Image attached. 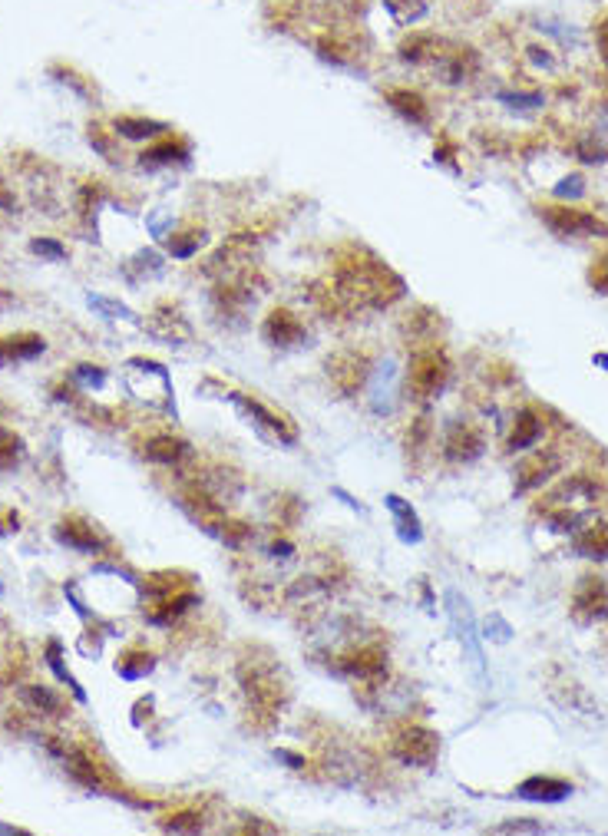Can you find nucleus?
Instances as JSON below:
<instances>
[{
  "instance_id": "nucleus-1",
  "label": "nucleus",
  "mask_w": 608,
  "mask_h": 836,
  "mask_svg": "<svg viewBox=\"0 0 608 836\" xmlns=\"http://www.w3.org/2000/svg\"><path fill=\"white\" fill-rule=\"evenodd\" d=\"M447 605H450V622H453V632L460 638L463 651L470 655V668L473 675L480 678V684H486V661H483V648H480V638H476V625H473V612H470V602L463 599L460 592L450 589L447 592Z\"/></svg>"
},
{
  "instance_id": "nucleus-2",
  "label": "nucleus",
  "mask_w": 608,
  "mask_h": 836,
  "mask_svg": "<svg viewBox=\"0 0 608 836\" xmlns=\"http://www.w3.org/2000/svg\"><path fill=\"white\" fill-rule=\"evenodd\" d=\"M450 380V364L447 357L437 351L417 354L414 364H410V390H414L417 400H430L437 397Z\"/></svg>"
},
{
  "instance_id": "nucleus-3",
  "label": "nucleus",
  "mask_w": 608,
  "mask_h": 836,
  "mask_svg": "<svg viewBox=\"0 0 608 836\" xmlns=\"http://www.w3.org/2000/svg\"><path fill=\"white\" fill-rule=\"evenodd\" d=\"M440 741L427 727H407L404 734L394 737V757L407 767H427L437 760Z\"/></svg>"
},
{
  "instance_id": "nucleus-4",
  "label": "nucleus",
  "mask_w": 608,
  "mask_h": 836,
  "mask_svg": "<svg viewBox=\"0 0 608 836\" xmlns=\"http://www.w3.org/2000/svg\"><path fill=\"white\" fill-rule=\"evenodd\" d=\"M539 219L549 225V232H556L562 238H575V235L608 238V225L595 219L592 212H582V209H542Z\"/></svg>"
},
{
  "instance_id": "nucleus-5",
  "label": "nucleus",
  "mask_w": 608,
  "mask_h": 836,
  "mask_svg": "<svg viewBox=\"0 0 608 836\" xmlns=\"http://www.w3.org/2000/svg\"><path fill=\"white\" fill-rule=\"evenodd\" d=\"M572 612L579 622H599V618L608 615V585L599 575H585L579 582V589H575V599H572Z\"/></svg>"
},
{
  "instance_id": "nucleus-6",
  "label": "nucleus",
  "mask_w": 608,
  "mask_h": 836,
  "mask_svg": "<svg viewBox=\"0 0 608 836\" xmlns=\"http://www.w3.org/2000/svg\"><path fill=\"white\" fill-rule=\"evenodd\" d=\"M367 394H371V410H374V414H394L397 397H400V371H397V364L390 361V357L374 367Z\"/></svg>"
},
{
  "instance_id": "nucleus-7",
  "label": "nucleus",
  "mask_w": 608,
  "mask_h": 836,
  "mask_svg": "<svg viewBox=\"0 0 608 836\" xmlns=\"http://www.w3.org/2000/svg\"><path fill=\"white\" fill-rule=\"evenodd\" d=\"M228 400H232V404H235L238 410H242V414L252 417V420L258 423V430L271 433V437H275L278 443H295V440H298L295 427H291L288 420H281L278 414H271V410L258 404V400L245 397V394H228Z\"/></svg>"
},
{
  "instance_id": "nucleus-8",
  "label": "nucleus",
  "mask_w": 608,
  "mask_h": 836,
  "mask_svg": "<svg viewBox=\"0 0 608 836\" xmlns=\"http://www.w3.org/2000/svg\"><path fill=\"white\" fill-rule=\"evenodd\" d=\"M262 334H265V341L271 347H298L304 341V324L291 311L278 308V311H271L268 318H265Z\"/></svg>"
},
{
  "instance_id": "nucleus-9",
  "label": "nucleus",
  "mask_w": 608,
  "mask_h": 836,
  "mask_svg": "<svg viewBox=\"0 0 608 836\" xmlns=\"http://www.w3.org/2000/svg\"><path fill=\"white\" fill-rule=\"evenodd\" d=\"M519 800H532V803H559L572 797V784L559 777H529L516 787Z\"/></svg>"
},
{
  "instance_id": "nucleus-10",
  "label": "nucleus",
  "mask_w": 608,
  "mask_h": 836,
  "mask_svg": "<svg viewBox=\"0 0 608 836\" xmlns=\"http://www.w3.org/2000/svg\"><path fill=\"white\" fill-rule=\"evenodd\" d=\"M387 103H390V110H394L397 116H404L407 123H414V126L430 123L427 103H423V96L414 93V90H387Z\"/></svg>"
},
{
  "instance_id": "nucleus-11",
  "label": "nucleus",
  "mask_w": 608,
  "mask_h": 836,
  "mask_svg": "<svg viewBox=\"0 0 608 836\" xmlns=\"http://www.w3.org/2000/svg\"><path fill=\"white\" fill-rule=\"evenodd\" d=\"M47 351V341L40 334H14V338L0 341V364L7 361H34Z\"/></svg>"
},
{
  "instance_id": "nucleus-12",
  "label": "nucleus",
  "mask_w": 608,
  "mask_h": 836,
  "mask_svg": "<svg viewBox=\"0 0 608 836\" xmlns=\"http://www.w3.org/2000/svg\"><path fill=\"white\" fill-rule=\"evenodd\" d=\"M384 503H387L390 513H394V519H397L400 542H420L423 539V526H420V519H417L414 509H410V503H404V499L394 496V493H390Z\"/></svg>"
},
{
  "instance_id": "nucleus-13",
  "label": "nucleus",
  "mask_w": 608,
  "mask_h": 836,
  "mask_svg": "<svg viewBox=\"0 0 608 836\" xmlns=\"http://www.w3.org/2000/svg\"><path fill=\"white\" fill-rule=\"evenodd\" d=\"M483 453V437L473 427H453L450 440H447V456L450 460H463L470 463Z\"/></svg>"
},
{
  "instance_id": "nucleus-14",
  "label": "nucleus",
  "mask_w": 608,
  "mask_h": 836,
  "mask_svg": "<svg viewBox=\"0 0 608 836\" xmlns=\"http://www.w3.org/2000/svg\"><path fill=\"white\" fill-rule=\"evenodd\" d=\"M572 549L582 559H608V526H589V529H575Z\"/></svg>"
},
{
  "instance_id": "nucleus-15",
  "label": "nucleus",
  "mask_w": 608,
  "mask_h": 836,
  "mask_svg": "<svg viewBox=\"0 0 608 836\" xmlns=\"http://www.w3.org/2000/svg\"><path fill=\"white\" fill-rule=\"evenodd\" d=\"M113 129H116V136H123V139H156L162 133H169L166 123H159V119H143V116H119Z\"/></svg>"
},
{
  "instance_id": "nucleus-16",
  "label": "nucleus",
  "mask_w": 608,
  "mask_h": 836,
  "mask_svg": "<svg viewBox=\"0 0 608 836\" xmlns=\"http://www.w3.org/2000/svg\"><path fill=\"white\" fill-rule=\"evenodd\" d=\"M139 159H143V166H182V162H189V146L172 143V139H162V143L146 149Z\"/></svg>"
},
{
  "instance_id": "nucleus-17",
  "label": "nucleus",
  "mask_w": 608,
  "mask_h": 836,
  "mask_svg": "<svg viewBox=\"0 0 608 836\" xmlns=\"http://www.w3.org/2000/svg\"><path fill=\"white\" fill-rule=\"evenodd\" d=\"M539 437H542V420H539L536 414H532V410H519L516 430H513V437H509V450L519 453V450L536 447Z\"/></svg>"
},
{
  "instance_id": "nucleus-18",
  "label": "nucleus",
  "mask_w": 608,
  "mask_h": 836,
  "mask_svg": "<svg viewBox=\"0 0 608 836\" xmlns=\"http://www.w3.org/2000/svg\"><path fill=\"white\" fill-rule=\"evenodd\" d=\"M143 453H146V460H152V463H179L182 456L189 453V447L176 437H152V440H146Z\"/></svg>"
},
{
  "instance_id": "nucleus-19",
  "label": "nucleus",
  "mask_w": 608,
  "mask_h": 836,
  "mask_svg": "<svg viewBox=\"0 0 608 836\" xmlns=\"http://www.w3.org/2000/svg\"><path fill=\"white\" fill-rule=\"evenodd\" d=\"M57 539L63 542V546H70V549H80V552H96L100 549V539H96V532L90 526H83V523H60L57 529Z\"/></svg>"
},
{
  "instance_id": "nucleus-20",
  "label": "nucleus",
  "mask_w": 608,
  "mask_h": 836,
  "mask_svg": "<svg viewBox=\"0 0 608 836\" xmlns=\"http://www.w3.org/2000/svg\"><path fill=\"white\" fill-rule=\"evenodd\" d=\"M559 470V460L556 456H546V460H536V463H529L519 470V483H516V493H529V490H536V486H542L549 480L552 473Z\"/></svg>"
},
{
  "instance_id": "nucleus-21",
  "label": "nucleus",
  "mask_w": 608,
  "mask_h": 836,
  "mask_svg": "<svg viewBox=\"0 0 608 836\" xmlns=\"http://www.w3.org/2000/svg\"><path fill=\"white\" fill-rule=\"evenodd\" d=\"M93 311H100L106 321H136V311H129L126 304H119L113 298H103V295H90L86 298Z\"/></svg>"
},
{
  "instance_id": "nucleus-22",
  "label": "nucleus",
  "mask_w": 608,
  "mask_h": 836,
  "mask_svg": "<svg viewBox=\"0 0 608 836\" xmlns=\"http://www.w3.org/2000/svg\"><path fill=\"white\" fill-rule=\"evenodd\" d=\"M24 456V440L10 430H0V470H14Z\"/></svg>"
},
{
  "instance_id": "nucleus-23",
  "label": "nucleus",
  "mask_w": 608,
  "mask_h": 836,
  "mask_svg": "<svg viewBox=\"0 0 608 836\" xmlns=\"http://www.w3.org/2000/svg\"><path fill=\"white\" fill-rule=\"evenodd\" d=\"M24 694H27V701L34 704V708H37L40 714H50V718H57L60 708H63L60 698H57V694H53L50 688H27Z\"/></svg>"
},
{
  "instance_id": "nucleus-24",
  "label": "nucleus",
  "mask_w": 608,
  "mask_h": 836,
  "mask_svg": "<svg viewBox=\"0 0 608 836\" xmlns=\"http://www.w3.org/2000/svg\"><path fill=\"white\" fill-rule=\"evenodd\" d=\"M116 671H119L123 678L136 681V678H143V675H149V671H152V658H149V655H126V658L116 665Z\"/></svg>"
},
{
  "instance_id": "nucleus-25",
  "label": "nucleus",
  "mask_w": 608,
  "mask_h": 836,
  "mask_svg": "<svg viewBox=\"0 0 608 836\" xmlns=\"http://www.w3.org/2000/svg\"><path fill=\"white\" fill-rule=\"evenodd\" d=\"M205 245V235L199 232V235H179V238H172L169 242V252L176 255V258H192L195 252H199V248Z\"/></svg>"
},
{
  "instance_id": "nucleus-26",
  "label": "nucleus",
  "mask_w": 608,
  "mask_h": 836,
  "mask_svg": "<svg viewBox=\"0 0 608 836\" xmlns=\"http://www.w3.org/2000/svg\"><path fill=\"white\" fill-rule=\"evenodd\" d=\"M552 195H556V199H562V202L582 199V195H585V179H582V176H566L556 189H552Z\"/></svg>"
},
{
  "instance_id": "nucleus-27",
  "label": "nucleus",
  "mask_w": 608,
  "mask_h": 836,
  "mask_svg": "<svg viewBox=\"0 0 608 836\" xmlns=\"http://www.w3.org/2000/svg\"><path fill=\"white\" fill-rule=\"evenodd\" d=\"M499 103H506L509 110H536L542 106V93H499Z\"/></svg>"
},
{
  "instance_id": "nucleus-28",
  "label": "nucleus",
  "mask_w": 608,
  "mask_h": 836,
  "mask_svg": "<svg viewBox=\"0 0 608 836\" xmlns=\"http://www.w3.org/2000/svg\"><path fill=\"white\" fill-rule=\"evenodd\" d=\"M73 380H76V384H83L86 390H100L106 384V374H103V367L83 364V367H76V371H73Z\"/></svg>"
},
{
  "instance_id": "nucleus-29",
  "label": "nucleus",
  "mask_w": 608,
  "mask_h": 836,
  "mask_svg": "<svg viewBox=\"0 0 608 836\" xmlns=\"http://www.w3.org/2000/svg\"><path fill=\"white\" fill-rule=\"evenodd\" d=\"M30 252L40 258H53V262H63V258H67V248L60 242H53V238H34V242H30Z\"/></svg>"
},
{
  "instance_id": "nucleus-30",
  "label": "nucleus",
  "mask_w": 608,
  "mask_h": 836,
  "mask_svg": "<svg viewBox=\"0 0 608 836\" xmlns=\"http://www.w3.org/2000/svg\"><path fill=\"white\" fill-rule=\"evenodd\" d=\"M387 7L394 10V14L400 17V20H417L423 10V0H387Z\"/></svg>"
},
{
  "instance_id": "nucleus-31",
  "label": "nucleus",
  "mask_w": 608,
  "mask_h": 836,
  "mask_svg": "<svg viewBox=\"0 0 608 836\" xmlns=\"http://www.w3.org/2000/svg\"><path fill=\"white\" fill-rule=\"evenodd\" d=\"M509 635H513V628H509L499 615L486 618V638H493V642H509Z\"/></svg>"
},
{
  "instance_id": "nucleus-32",
  "label": "nucleus",
  "mask_w": 608,
  "mask_h": 836,
  "mask_svg": "<svg viewBox=\"0 0 608 836\" xmlns=\"http://www.w3.org/2000/svg\"><path fill=\"white\" fill-rule=\"evenodd\" d=\"M53 73H57V76H63L60 83H70L76 93H80V96H86V100H90V96H96V93H93V86H90V83H83V76H76L73 70H63V67H57V70H53Z\"/></svg>"
},
{
  "instance_id": "nucleus-33",
  "label": "nucleus",
  "mask_w": 608,
  "mask_h": 836,
  "mask_svg": "<svg viewBox=\"0 0 608 836\" xmlns=\"http://www.w3.org/2000/svg\"><path fill=\"white\" fill-rule=\"evenodd\" d=\"M579 156H582V162H605L608 152L599 143H592V136H585L579 143Z\"/></svg>"
},
{
  "instance_id": "nucleus-34",
  "label": "nucleus",
  "mask_w": 608,
  "mask_h": 836,
  "mask_svg": "<svg viewBox=\"0 0 608 836\" xmlns=\"http://www.w3.org/2000/svg\"><path fill=\"white\" fill-rule=\"evenodd\" d=\"M499 833H539L542 823H529V820H513V823H503V827H496Z\"/></svg>"
},
{
  "instance_id": "nucleus-35",
  "label": "nucleus",
  "mask_w": 608,
  "mask_h": 836,
  "mask_svg": "<svg viewBox=\"0 0 608 836\" xmlns=\"http://www.w3.org/2000/svg\"><path fill=\"white\" fill-rule=\"evenodd\" d=\"M592 285H595V288H602V291H608V255L602 258L599 265L592 268Z\"/></svg>"
},
{
  "instance_id": "nucleus-36",
  "label": "nucleus",
  "mask_w": 608,
  "mask_h": 836,
  "mask_svg": "<svg viewBox=\"0 0 608 836\" xmlns=\"http://www.w3.org/2000/svg\"><path fill=\"white\" fill-rule=\"evenodd\" d=\"M166 827L176 830V833H179V830H189V833H192V830H199L202 823H199V817H176V820H169Z\"/></svg>"
},
{
  "instance_id": "nucleus-37",
  "label": "nucleus",
  "mask_w": 608,
  "mask_h": 836,
  "mask_svg": "<svg viewBox=\"0 0 608 836\" xmlns=\"http://www.w3.org/2000/svg\"><path fill=\"white\" fill-rule=\"evenodd\" d=\"M90 143H93L96 149H100L106 159L113 156V149H110V143H106V139H103V129H100V126H90Z\"/></svg>"
},
{
  "instance_id": "nucleus-38",
  "label": "nucleus",
  "mask_w": 608,
  "mask_h": 836,
  "mask_svg": "<svg viewBox=\"0 0 608 836\" xmlns=\"http://www.w3.org/2000/svg\"><path fill=\"white\" fill-rule=\"evenodd\" d=\"M595 40H599L602 60L608 63V20H602V24H599V30H595Z\"/></svg>"
},
{
  "instance_id": "nucleus-39",
  "label": "nucleus",
  "mask_w": 608,
  "mask_h": 836,
  "mask_svg": "<svg viewBox=\"0 0 608 836\" xmlns=\"http://www.w3.org/2000/svg\"><path fill=\"white\" fill-rule=\"evenodd\" d=\"M275 757L281 760V764H288V767H295V770H301V767H304V757L291 754V751H275Z\"/></svg>"
},
{
  "instance_id": "nucleus-40",
  "label": "nucleus",
  "mask_w": 608,
  "mask_h": 836,
  "mask_svg": "<svg viewBox=\"0 0 608 836\" xmlns=\"http://www.w3.org/2000/svg\"><path fill=\"white\" fill-rule=\"evenodd\" d=\"M0 209H7V212H14V209H17V202L10 199L7 189H4V176H0Z\"/></svg>"
},
{
  "instance_id": "nucleus-41",
  "label": "nucleus",
  "mask_w": 608,
  "mask_h": 836,
  "mask_svg": "<svg viewBox=\"0 0 608 836\" xmlns=\"http://www.w3.org/2000/svg\"><path fill=\"white\" fill-rule=\"evenodd\" d=\"M10 304H14V295H10L7 288H0V314H4V311L10 308Z\"/></svg>"
},
{
  "instance_id": "nucleus-42",
  "label": "nucleus",
  "mask_w": 608,
  "mask_h": 836,
  "mask_svg": "<svg viewBox=\"0 0 608 836\" xmlns=\"http://www.w3.org/2000/svg\"><path fill=\"white\" fill-rule=\"evenodd\" d=\"M331 493H334V496H338V499H344V506H351V509H361V503H357V499H354V496H347L344 490H331Z\"/></svg>"
},
{
  "instance_id": "nucleus-43",
  "label": "nucleus",
  "mask_w": 608,
  "mask_h": 836,
  "mask_svg": "<svg viewBox=\"0 0 608 836\" xmlns=\"http://www.w3.org/2000/svg\"><path fill=\"white\" fill-rule=\"evenodd\" d=\"M595 364H602V367H608V357H605V354H595Z\"/></svg>"
},
{
  "instance_id": "nucleus-44",
  "label": "nucleus",
  "mask_w": 608,
  "mask_h": 836,
  "mask_svg": "<svg viewBox=\"0 0 608 836\" xmlns=\"http://www.w3.org/2000/svg\"><path fill=\"white\" fill-rule=\"evenodd\" d=\"M0 833H20L17 827H4V823H0Z\"/></svg>"
}]
</instances>
